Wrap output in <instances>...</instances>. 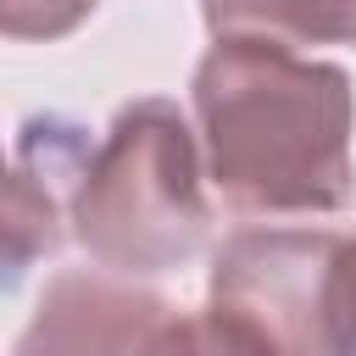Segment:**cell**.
<instances>
[{
    "instance_id": "7",
    "label": "cell",
    "mask_w": 356,
    "mask_h": 356,
    "mask_svg": "<svg viewBox=\"0 0 356 356\" xmlns=\"http://www.w3.org/2000/svg\"><path fill=\"white\" fill-rule=\"evenodd\" d=\"M134 356H273L245 323H234L228 312L206 306V312H184L172 306Z\"/></svg>"
},
{
    "instance_id": "5",
    "label": "cell",
    "mask_w": 356,
    "mask_h": 356,
    "mask_svg": "<svg viewBox=\"0 0 356 356\" xmlns=\"http://www.w3.org/2000/svg\"><path fill=\"white\" fill-rule=\"evenodd\" d=\"M95 139L83 122L44 111L28 117L11 156V189H6V278L17 284L39 256H56L72 234V195L83 178Z\"/></svg>"
},
{
    "instance_id": "8",
    "label": "cell",
    "mask_w": 356,
    "mask_h": 356,
    "mask_svg": "<svg viewBox=\"0 0 356 356\" xmlns=\"http://www.w3.org/2000/svg\"><path fill=\"white\" fill-rule=\"evenodd\" d=\"M100 0H0L6 39H61L72 33Z\"/></svg>"
},
{
    "instance_id": "6",
    "label": "cell",
    "mask_w": 356,
    "mask_h": 356,
    "mask_svg": "<svg viewBox=\"0 0 356 356\" xmlns=\"http://www.w3.org/2000/svg\"><path fill=\"white\" fill-rule=\"evenodd\" d=\"M217 39L256 44H356V0H200Z\"/></svg>"
},
{
    "instance_id": "4",
    "label": "cell",
    "mask_w": 356,
    "mask_h": 356,
    "mask_svg": "<svg viewBox=\"0 0 356 356\" xmlns=\"http://www.w3.org/2000/svg\"><path fill=\"white\" fill-rule=\"evenodd\" d=\"M167 312V295L122 273L72 267L39 289V306L17 334V356H134Z\"/></svg>"
},
{
    "instance_id": "3",
    "label": "cell",
    "mask_w": 356,
    "mask_h": 356,
    "mask_svg": "<svg viewBox=\"0 0 356 356\" xmlns=\"http://www.w3.org/2000/svg\"><path fill=\"white\" fill-rule=\"evenodd\" d=\"M211 306L273 356H356V234L267 222L211 250Z\"/></svg>"
},
{
    "instance_id": "1",
    "label": "cell",
    "mask_w": 356,
    "mask_h": 356,
    "mask_svg": "<svg viewBox=\"0 0 356 356\" xmlns=\"http://www.w3.org/2000/svg\"><path fill=\"white\" fill-rule=\"evenodd\" d=\"M189 106L200 128L206 178L239 217H328L350 206L356 89L334 61L284 44L217 39Z\"/></svg>"
},
{
    "instance_id": "2",
    "label": "cell",
    "mask_w": 356,
    "mask_h": 356,
    "mask_svg": "<svg viewBox=\"0 0 356 356\" xmlns=\"http://www.w3.org/2000/svg\"><path fill=\"white\" fill-rule=\"evenodd\" d=\"M200 178V145L178 100H128L83 161L72 239L95 267L122 278L178 273L211 239V200Z\"/></svg>"
}]
</instances>
